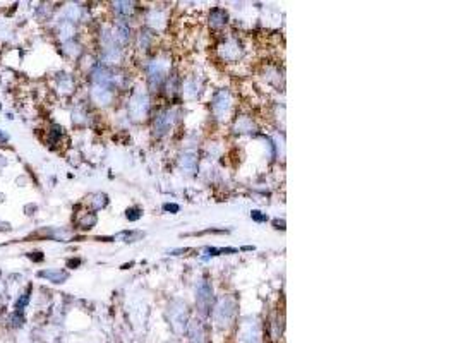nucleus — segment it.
Instances as JSON below:
<instances>
[{
	"mask_svg": "<svg viewBox=\"0 0 458 343\" xmlns=\"http://www.w3.org/2000/svg\"><path fill=\"white\" fill-rule=\"evenodd\" d=\"M40 278H47L53 283H63L67 280V273L66 271H55V269H47V271H40L38 273Z\"/></svg>",
	"mask_w": 458,
	"mask_h": 343,
	"instance_id": "obj_1",
	"label": "nucleus"
},
{
	"mask_svg": "<svg viewBox=\"0 0 458 343\" xmlns=\"http://www.w3.org/2000/svg\"><path fill=\"white\" fill-rule=\"evenodd\" d=\"M28 304H29V292H26V293H22L19 299L16 300V311H14V313L22 314V313H24V309L28 307Z\"/></svg>",
	"mask_w": 458,
	"mask_h": 343,
	"instance_id": "obj_2",
	"label": "nucleus"
},
{
	"mask_svg": "<svg viewBox=\"0 0 458 343\" xmlns=\"http://www.w3.org/2000/svg\"><path fill=\"white\" fill-rule=\"evenodd\" d=\"M6 141H9V136L4 130H0V143H6Z\"/></svg>",
	"mask_w": 458,
	"mask_h": 343,
	"instance_id": "obj_3",
	"label": "nucleus"
}]
</instances>
